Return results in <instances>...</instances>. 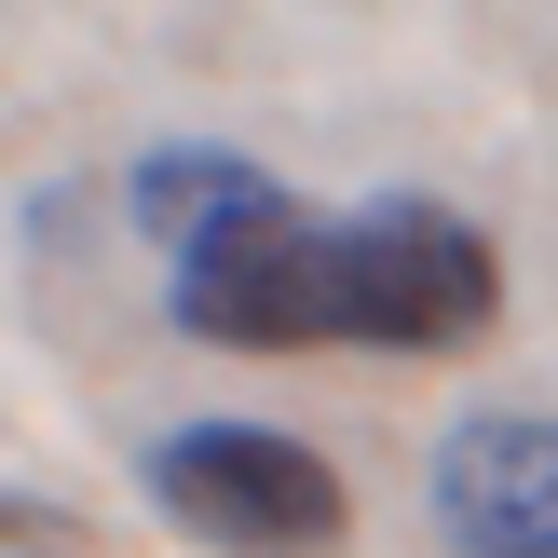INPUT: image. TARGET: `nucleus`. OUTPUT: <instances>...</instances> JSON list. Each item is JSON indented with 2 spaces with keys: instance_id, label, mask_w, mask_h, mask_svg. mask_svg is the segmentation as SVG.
Segmentation results:
<instances>
[{
  "instance_id": "nucleus-1",
  "label": "nucleus",
  "mask_w": 558,
  "mask_h": 558,
  "mask_svg": "<svg viewBox=\"0 0 558 558\" xmlns=\"http://www.w3.org/2000/svg\"><path fill=\"white\" fill-rule=\"evenodd\" d=\"M136 232L163 245V300L218 354H341V272L327 218L287 205L245 150H150L136 163Z\"/></svg>"
},
{
  "instance_id": "nucleus-2",
  "label": "nucleus",
  "mask_w": 558,
  "mask_h": 558,
  "mask_svg": "<svg viewBox=\"0 0 558 558\" xmlns=\"http://www.w3.org/2000/svg\"><path fill=\"white\" fill-rule=\"evenodd\" d=\"M327 272H341V341L381 354H463L490 314H505V259L463 205L436 191H396L368 218H327Z\"/></svg>"
},
{
  "instance_id": "nucleus-3",
  "label": "nucleus",
  "mask_w": 558,
  "mask_h": 558,
  "mask_svg": "<svg viewBox=\"0 0 558 558\" xmlns=\"http://www.w3.org/2000/svg\"><path fill=\"white\" fill-rule=\"evenodd\" d=\"M150 505L178 532H205L218 558H327L354 532V490L314 436L287 423H178L150 436Z\"/></svg>"
},
{
  "instance_id": "nucleus-4",
  "label": "nucleus",
  "mask_w": 558,
  "mask_h": 558,
  "mask_svg": "<svg viewBox=\"0 0 558 558\" xmlns=\"http://www.w3.org/2000/svg\"><path fill=\"white\" fill-rule=\"evenodd\" d=\"M450 558H558V409H477L436 450Z\"/></svg>"
},
{
  "instance_id": "nucleus-5",
  "label": "nucleus",
  "mask_w": 558,
  "mask_h": 558,
  "mask_svg": "<svg viewBox=\"0 0 558 558\" xmlns=\"http://www.w3.org/2000/svg\"><path fill=\"white\" fill-rule=\"evenodd\" d=\"M0 558H96L69 505H41V490H0Z\"/></svg>"
}]
</instances>
